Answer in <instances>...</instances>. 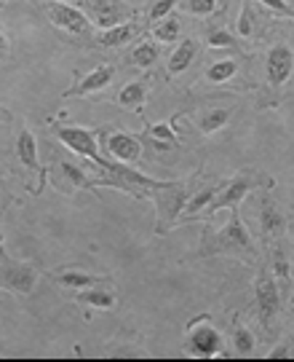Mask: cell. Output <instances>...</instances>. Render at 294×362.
<instances>
[{"instance_id":"1","label":"cell","mask_w":294,"mask_h":362,"mask_svg":"<svg viewBox=\"0 0 294 362\" xmlns=\"http://www.w3.org/2000/svg\"><path fill=\"white\" fill-rule=\"evenodd\" d=\"M201 258H212V255H233V258H243V260H255L257 250H255V239L249 228L243 226L241 212L235 207H231V220L228 226L219 233H209L206 231L204 245L198 250Z\"/></svg>"},{"instance_id":"2","label":"cell","mask_w":294,"mask_h":362,"mask_svg":"<svg viewBox=\"0 0 294 362\" xmlns=\"http://www.w3.org/2000/svg\"><path fill=\"white\" fill-rule=\"evenodd\" d=\"M185 351L190 357H217V354H222V336H219L217 327L212 325L209 314L190 322L188 338H185Z\"/></svg>"},{"instance_id":"3","label":"cell","mask_w":294,"mask_h":362,"mask_svg":"<svg viewBox=\"0 0 294 362\" xmlns=\"http://www.w3.org/2000/svg\"><path fill=\"white\" fill-rule=\"evenodd\" d=\"M153 199L155 209H158V226H161V231H169L177 223V215L188 204V188H185V182H166L161 188H153Z\"/></svg>"},{"instance_id":"4","label":"cell","mask_w":294,"mask_h":362,"mask_svg":"<svg viewBox=\"0 0 294 362\" xmlns=\"http://www.w3.org/2000/svg\"><path fill=\"white\" fill-rule=\"evenodd\" d=\"M38 285V269L25 260L6 258L0 260V287L11 290L16 296H30Z\"/></svg>"},{"instance_id":"5","label":"cell","mask_w":294,"mask_h":362,"mask_svg":"<svg viewBox=\"0 0 294 362\" xmlns=\"http://www.w3.org/2000/svg\"><path fill=\"white\" fill-rule=\"evenodd\" d=\"M255 293H257V314H259V322L265 327H273L278 311H281V293H278V285L273 279L270 269H262L257 274L255 282Z\"/></svg>"},{"instance_id":"6","label":"cell","mask_w":294,"mask_h":362,"mask_svg":"<svg viewBox=\"0 0 294 362\" xmlns=\"http://www.w3.org/2000/svg\"><path fill=\"white\" fill-rule=\"evenodd\" d=\"M262 180H265V177H262V175H255V172H241V175H235V177H231V180L222 185V194H219V191L214 194L209 209H225V207L241 204L257 185H262Z\"/></svg>"},{"instance_id":"7","label":"cell","mask_w":294,"mask_h":362,"mask_svg":"<svg viewBox=\"0 0 294 362\" xmlns=\"http://www.w3.org/2000/svg\"><path fill=\"white\" fill-rule=\"evenodd\" d=\"M56 137H59V143L67 145L70 151H75L78 156H86L94 164H102V156H99V148H97V134L94 132L80 129V127H59Z\"/></svg>"},{"instance_id":"8","label":"cell","mask_w":294,"mask_h":362,"mask_svg":"<svg viewBox=\"0 0 294 362\" xmlns=\"http://www.w3.org/2000/svg\"><path fill=\"white\" fill-rule=\"evenodd\" d=\"M46 13H49V19H51L59 30H67V33H73V35H89L91 33V22L86 19V13L73 8L70 3H51V6L46 8Z\"/></svg>"},{"instance_id":"9","label":"cell","mask_w":294,"mask_h":362,"mask_svg":"<svg viewBox=\"0 0 294 362\" xmlns=\"http://www.w3.org/2000/svg\"><path fill=\"white\" fill-rule=\"evenodd\" d=\"M91 16H94V25L107 30V27L123 25L128 16H131V8L121 0H89Z\"/></svg>"},{"instance_id":"10","label":"cell","mask_w":294,"mask_h":362,"mask_svg":"<svg viewBox=\"0 0 294 362\" xmlns=\"http://www.w3.org/2000/svg\"><path fill=\"white\" fill-rule=\"evenodd\" d=\"M294 73V52L289 46H273L268 52V78L273 86H283Z\"/></svg>"},{"instance_id":"11","label":"cell","mask_w":294,"mask_h":362,"mask_svg":"<svg viewBox=\"0 0 294 362\" xmlns=\"http://www.w3.org/2000/svg\"><path fill=\"white\" fill-rule=\"evenodd\" d=\"M107 153L113 156L116 161H123V164H134V161H140L142 156V143L140 137H134V134H126V132H113V134H107Z\"/></svg>"},{"instance_id":"12","label":"cell","mask_w":294,"mask_h":362,"mask_svg":"<svg viewBox=\"0 0 294 362\" xmlns=\"http://www.w3.org/2000/svg\"><path fill=\"white\" fill-rule=\"evenodd\" d=\"M54 185H56L59 191H64V194H73L75 188H94L97 182L91 180L89 175L78 167V164L62 161V164H56V169H54Z\"/></svg>"},{"instance_id":"13","label":"cell","mask_w":294,"mask_h":362,"mask_svg":"<svg viewBox=\"0 0 294 362\" xmlns=\"http://www.w3.org/2000/svg\"><path fill=\"white\" fill-rule=\"evenodd\" d=\"M259 226H262L265 236H281V233H286V218H283L281 209L276 207L270 199L259 202Z\"/></svg>"},{"instance_id":"14","label":"cell","mask_w":294,"mask_h":362,"mask_svg":"<svg viewBox=\"0 0 294 362\" xmlns=\"http://www.w3.org/2000/svg\"><path fill=\"white\" fill-rule=\"evenodd\" d=\"M78 300L91 306V309H113L116 306V293L110 287L94 285L86 287V290H78Z\"/></svg>"},{"instance_id":"15","label":"cell","mask_w":294,"mask_h":362,"mask_svg":"<svg viewBox=\"0 0 294 362\" xmlns=\"http://www.w3.org/2000/svg\"><path fill=\"white\" fill-rule=\"evenodd\" d=\"M113 78H116V70H113V67L99 65L97 70H91L86 78H80V83L73 89V94H91V91H99V89H104Z\"/></svg>"},{"instance_id":"16","label":"cell","mask_w":294,"mask_h":362,"mask_svg":"<svg viewBox=\"0 0 294 362\" xmlns=\"http://www.w3.org/2000/svg\"><path fill=\"white\" fill-rule=\"evenodd\" d=\"M198 57V46H195V40H182L177 46V52L171 54V59H169V73L171 76H177V73H185L188 67L192 65V59Z\"/></svg>"},{"instance_id":"17","label":"cell","mask_w":294,"mask_h":362,"mask_svg":"<svg viewBox=\"0 0 294 362\" xmlns=\"http://www.w3.org/2000/svg\"><path fill=\"white\" fill-rule=\"evenodd\" d=\"M137 33H140V27L123 22V25H116V27H107V30H102V33L97 35V40H99V46H123V43H128V40L134 38Z\"/></svg>"},{"instance_id":"18","label":"cell","mask_w":294,"mask_h":362,"mask_svg":"<svg viewBox=\"0 0 294 362\" xmlns=\"http://www.w3.org/2000/svg\"><path fill=\"white\" fill-rule=\"evenodd\" d=\"M56 279V285L62 287H70V290H86V287H94V285H104L102 276H94V274H83V272H62L54 276Z\"/></svg>"},{"instance_id":"19","label":"cell","mask_w":294,"mask_h":362,"mask_svg":"<svg viewBox=\"0 0 294 362\" xmlns=\"http://www.w3.org/2000/svg\"><path fill=\"white\" fill-rule=\"evenodd\" d=\"M16 153H19V161L25 164L27 169L38 167V143H35V134L32 132H22L19 140H16Z\"/></svg>"},{"instance_id":"20","label":"cell","mask_w":294,"mask_h":362,"mask_svg":"<svg viewBox=\"0 0 294 362\" xmlns=\"http://www.w3.org/2000/svg\"><path fill=\"white\" fill-rule=\"evenodd\" d=\"M145 83H140V81H134V83H126L123 89H121V94H118V103L123 105V107H128V110H134V107H140L142 103H145Z\"/></svg>"},{"instance_id":"21","label":"cell","mask_w":294,"mask_h":362,"mask_svg":"<svg viewBox=\"0 0 294 362\" xmlns=\"http://www.w3.org/2000/svg\"><path fill=\"white\" fill-rule=\"evenodd\" d=\"M231 121V110L228 107H214V110H209L204 118H201V132L204 134H212V132H217V129H222L225 124Z\"/></svg>"},{"instance_id":"22","label":"cell","mask_w":294,"mask_h":362,"mask_svg":"<svg viewBox=\"0 0 294 362\" xmlns=\"http://www.w3.org/2000/svg\"><path fill=\"white\" fill-rule=\"evenodd\" d=\"M131 62L137 67H153L158 62V46L155 43H140L131 54Z\"/></svg>"},{"instance_id":"23","label":"cell","mask_w":294,"mask_h":362,"mask_svg":"<svg viewBox=\"0 0 294 362\" xmlns=\"http://www.w3.org/2000/svg\"><path fill=\"white\" fill-rule=\"evenodd\" d=\"M233 349L238 351L241 357L255 354V336H252V330H246V327H235V333H233Z\"/></svg>"},{"instance_id":"24","label":"cell","mask_w":294,"mask_h":362,"mask_svg":"<svg viewBox=\"0 0 294 362\" xmlns=\"http://www.w3.org/2000/svg\"><path fill=\"white\" fill-rule=\"evenodd\" d=\"M179 30H182V27H179V19H177V16L166 13V16H164V22L155 27V38L164 40V43H171V40H177Z\"/></svg>"},{"instance_id":"25","label":"cell","mask_w":294,"mask_h":362,"mask_svg":"<svg viewBox=\"0 0 294 362\" xmlns=\"http://www.w3.org/2000/svg\"><path fill=\"white\" fill-rule=\"evenodd\" d=\"M217 191H219V188H212V185H209V188H204L201 194H195L192 199H188V204H185V212H188L190 218H192V215H198L201 209L212 204V199H214V194H217Z\"/></svg>"},{"instance_id":"26","label":"cell","mask_w":294,"mask_h":362,"mask_svg":"<svg viewBox=\"0 0 294 362\" xmlns=\"http://www.w3.org/2000/svg\"><path fill=\"white\" fill-rule=\"evenodd\" d=\"M235 70H238V65H235L233 59H222V62H217V65L209 67L206 78H209L212 83H222V81H228V78L235 76Z\"/></svg>"},{"instance_id":"27","label":"cell","mask_w":294,"mask_h":362,"mask_svg":"<svg viewBox=\"0 0 294 362\" xmlns=\"http://www.w3.org/2000/svg\"><path fill=\"white\" fill-rule=\"evenodd\" d=\"M150 134H153L155 140H158V145L161 148H171V145H177V132L171 129V121H164V124H158V127H153L150 129Z\"/></svg>"},{"instance_id":"28","label":"cell","mask_w":294,"mask_h":362,"mask_svg":"<svg viewBox=\"0 0 294 362\" xmlns=\"http://www.w3.org/2000/svg\"><path fill=\"white\" fill-rule=\"evenodd\" d=\"M217 8V0H190L188 3V11L192 16H209V13Z\"/></svg>"},{"instance_id":"29","label":"cell","mask_w":294,"mask_h":362,"mask_svg":"<svg viewBox=\"0 0 294 362\" xmlns=\"http://www.w3.org/2000/svg\"><path fill=\"white\" fill-rule=\"evenodd\" d=\"M174 6H177V0H158V3H153V8H150V19H153V22L164 19L166 13L174 11Z\"/></svg>"},{"instance_id":"30","label":"cell","mask_w":294,"mask_h":362,"mask_svg":"<svg viewBox=\"0 0 294 362\" xmlns=\"http://www.w3.org/2000/svg\"><path fill=\"white\" fill-rule=\"evenodd\" d=\"M235 43V38H233L231 33H225V30H212L209 33V46H214V49H219V46H233Z\"/></svg>"},{"instance_id":"31","label":"cell","mask_w":294,"mask_h":362,"mask_svg":"<svg viewBox=\"0 0 294 362\" xmlns=\"http://www.w3.org/2000/svg\"><path fill=\"white\" fill-rule=\"evenodd\" d=\"M283 357H294V341L289 338V341H283V344H278L276 349H270L268 360H283Z\"/></svg>"},{"instance_id":"32","label":"cell","mask_w":294,"mask_h":362,"mask_svg":"<svg viewBox=\"0 0 294 362\" xmlns=\"http://www.w3.org/2000/svg\"><path fill=\"white\" fill-rule=\"evenodd\" d=\"M262 6H268L270 11H276V13H281V16H292V8L283 3V0H259Z\"/></svg>"},{"instance_id":"33","label":"cell","mask_w":294,"mask_h":362,"mask_svg":"<svg viewBox=\"0 0 294 362\" xmlns=\"http://www.w3.org/2000/svg\"><path fill=\"white\" fill-rule=\"evenodd\" d=\"M238 33L241 35H252V13H249V8H243L241 19H238Z\"/></svg>"},{"instance_id":"34","label":"cell","mask_w":294,"mask_h":362,"mask_svg":"<svg viewBox=\"0 0 294 362\" xmlns=\"http://www.w3.org/2000/svg\"><path fill=\"white\" fill-rule=\"evenodd\" d=\"M276 272L281 274L283 279H289V263L281 258V252H276Z\"/></svg>"},{"instance_id":"35","label":"cell","mask_w":294,"mask_h":362,"mask_svg":"<svg viewBox=\"0 0 294 362\" xmlns=\"http://www.w3.org/2000/svg\"><path fill=\"white\" fill-rule=\"evenodd\" d=\"M3 52H6V38H3V33H0V57H3Z\"/></svg>"},{"instance_id":"36","label":"cell","mask_w":294,"mask_h":362,"mask_svg":"<svg viewBox=\"0 0 294 362\" xmlns=\"http://www.w3.org/2000/svg\"><path fill=\"white\" fill-rule=\"evenodd\" d=\"M3 255H6V250H3V245H0V260H3Z\"/></svg>"},{"instance_id":"37","label":"cell","mask_w":294,"mask_h":362,"mask_svg":"<svg viewBox=\"0 0 294 362\" xmlns=\"http://www.w3.org/2000/svg\"><path fill=\"white\" fill-rule=\"evenodd\" d=\"M56 3H70V0H56Z\"/></svg>"},{"instance_id":"38","label":"cell","mask_w":294,"mask_h":362,"mask_svg":"<svg viewBox=\"0 0 294 362\" xmlns=\"http://www.w3.org/2000/svg\"><path fill=\"white\" fill-rule=\"evenodd\" d=\"M292 207H294V204H292Z\"/></svg>"}]
</instances>
